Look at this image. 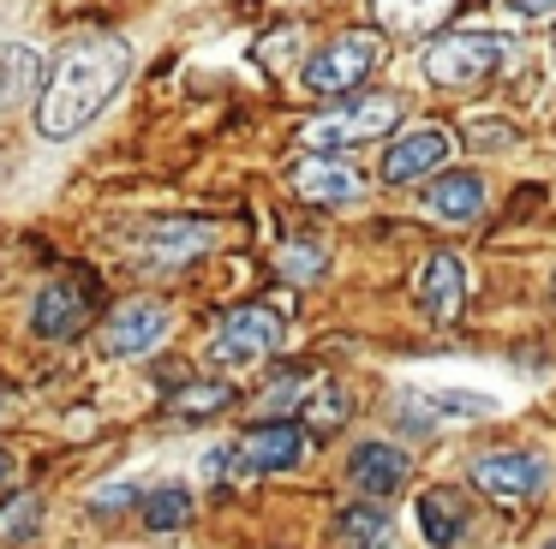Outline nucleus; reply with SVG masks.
Returning <instances> with one entry per match:
<instances>
[{"label": "nucleus", "instance_id": "1", "mask_svg": "<svg viewBox=\"0 0 556 549\" xmlns=\"http://www.w3.org/2000/svg\"><path fill=\"white\" fill-rule=\"evenodd\" d=\"M132 72V48L126 36L114 30H97V36H78V42L61 48V60L49 66L42 78V95H37V131L42 138H78L102 107L114 102V90L126 84Z\"/></svg>", "mask_w": 556, "mask_h": 549}, {"label": "nucleus", "instance_id": "29", "mask_svg": "<svg viewBox=\"0 0 556 549\" xmlns=\"http://www.w3.org/2000/svg\"><path fill=\"white\" fill-rule=\"evenodd\" d=\"M508 7H515L520 18H544V12H556V0H508Z\"/></svg>", "mask_w": 556, "mask_h": 549}, {"label": "nucleus", "instance_id": "6", "mask_svg": "<svg viewBox=\"0 0 556 549\" xmlns=\"http://www.w3.org/2000/svg\"><path fill=\"white\" fill-rule=\"evenodd\" d=\"M305 460V430L288 418L245 430L240 442H228V477H269V472H293Z\"/></svg>", "mask_w": 556, "mask_h": 549}, {"label": "nucleus", "instance_id": "4", "mask_svg": "<svg viewBox=\"0 0 556 549\" xmlns=\"http://www.w3.org/2000/svg\"><path fill=\"white\" fill-rule=\"evenodd\" d=\"M395 119H401L395 95H353L348 107H336V114H324V119L305 126V150L336 155V150H348V143H371V138H383Z\"/></svg>", "mask_w": 556, "mask_h": 549}, {"label": "nucleus", "instance_id": "31", "mask_svg": "<svg viewBox=\"0 0 556 549\" xmlns=\"http://www.w3.org/2000/svg\"><path fill=\"white\" fill-rule=\"evenodd\" d=\"M0 418H7V394H0Z\"/></svg>", "mask_w": 556, "mask_h": 549}, {"label": "nucleus", "instance_id": "23", "mask_svg": "<svg viewBox=\"0 0 556 549\" xmlns=\"http://www.w3.org/2000/svg\"><path fill=\"white\" fill-rule=\"evenodd\" d=\"M425 406H443L448 418H484V412H496L491 394H467V388H437V394H425Z\"/></svg>", "mask_w": 556, "mask_h": 549}, {"label": "nucleus", "instance_id": "12", "mask_svg": "<svg viewBox=\"0 0 556 549\" xmlns=\"http://www.w3.org/2000/svg\"><path fill=\"white\" fill-rule=\"evenodd\" d=\"M443 162H448V131L443 126H413V131H401V138L389 143L383 179L389 186H413V179L437 174Z\"/></svg>", "mask_w": 556, "mask_h": 549}, {"label": "nucleus", "instance_id": "32", "mask_svg": "<svg viewBox=\"0 0 556 549\" xmlns=\"http://www.w3.org/2000/svg\"><path fill=\"white\" fill-rule=\"evenodd\" d=\"M551 298H556V274H551Z\"/></svg>", "mask_w": 556, "mask_h": 549}, {"label": "nucleus", "instance_id": "30", "mask_svg": "<svg viewBox=\"0 0 556 549\" xmlns=\"http://www.w3.org/2000/svg\"><path fill=\"white\" fill-rule=\"evenodd\" d=\"M13 477H18V454H7V448H0V489L13 484Z\"/></svg>", "mask_w": 556, "mask_h": 549}, {"label": "nucleus", "instance_id": "18", "mask_svg": "<svg viewBox=\"0 0 556 549\" xmlns=\"http://www.w3.org/2000/svg\"><path fill=\"white\" fill-rule=\"evenodd\" d=\"M371 7H377V24H383V30L419 36V30H431V24H443L455 0H371Z\"/></svg>", "mask_w": 556, "mask_h": 549}, {"label": "nucleus", "instance_id": "16", "mask_svg": "<svg viewBox=\"0 0 556 549\" xmlns=\"http://www.w3.org/2000/svg\"><path fill=\"white\" fill-rule=\"evenodd\" d=\"M425 203H431L437 221H472L484 209V179L479 174H437Z\"/></svg>", "mask_w": 556, "mask_h": 549}, {"label": "nucleus", "instance_id": "5", "mask_svg": "<svg viewBox=\"0 0 556 549\" xmlns=\"http://www.w3.org/2000/svg\"><path fill=\"white\" fill-rule=\"evenodd\" d=\"M281 341H288L281 310L240 305V310H228V317L216 322V334H210V365H257V358H269Z\"/></svg>", "mask_w": 556, "mask_h": 549}, {"label": "nucleus", "instance_id": "20", "mask_svg": "<svg viewBox=\"0 0 556 549\" xmlns=\"http://www.w3.org/2000/svg\"><path fill=\"white\" fill-rule=\"evenodd\" d=\"M37 90V48H7L0 54V102Z\"/></svg>", "mask_w": 556, "mask_h": 549}, {"label": "nucleus", "instance_id": "27", "mask_svg": "<svg viewBox=\"0 0 556 549\" xmlns=\"http://www.w3.org/2000/svg\"><path fill=\"white\" fill-rule=\"evenodd\" d=\"M90 501H97L102 513H121L126 501H138V489L132 484H97V489H90Z\"/></svg>", "mask_w": 556, "mask_h": 549}, {"label": "nucleus", "instance_id": "7", "mask_svg": "<svg viewBox=\"0 0 556 549\" xmlns=\"http://www.w3.org/2000/svg\"><path fill=\"white\" fill-rule=\"evenodd\" d=\"M472 489H484L491 501L520 508V501L544 496V465L532 460V454H520V448H491V454L472 460Z\"/></svg>", "mask_w": 556, "mask_h": 549}, {"label": "nucleus", "instance_id": "3", "mask_svg": "<svg viewBox=\"0 0 556 549\" xmlns=\"http://www.w3.org/2000/svg\"><path fill=\"white\" fill-rule=\"evenodd\" d=\"M383 66V36L377 30H348L336 36L329 48H317L312 60H305V90L312 95H353L371 72Z\"/></svg>", "mask_w": 556, "mask_h": 549}, {"label": "nucleus", "instance_id": "26", "mask_svg": "<svg viewBox=\"0 0 556 549\" xmlns=\"http://www.w3.org/2000/svg\"><path fill=\"white\" fill-rule=\"evenodd\" d=\"M312 394V376H288V382H276V388L264 394V412H288L293 400H305Z\"/></svg>", "mask_w": 556, "mask_h": 549}, {"label": "nucleus", "instance_id": "25", "mask_svg": "<svg viewBox=\"0 0 556 549\" xmlns=\"http://www.w3.org/2000/svg\"><path fill=\"white\" fill-rule=\"evenodd\" d=\"M341 418H348V394H341L336 382H312V424L317 430H336Z\"/></svg>", "mask_w": 556, "mask_h": 549}, {"label": "nucleus", "instance_id": "17", "mask_svg": "<svg viewBox=\"0 0 556 549\" xmlns=\"http://www.w3.org/2000/svg\"><path fill=\"white\" fill-rule=\"evenodd\" d=\"M383 537H389V508H377V501L336 513V549H377Z\"/></svg>", "mask_w": 556, "mask_h": 549}, {"label": "nucleus", "instance_id": "13", "mask_svg": "<svg viewBox=\"0 0 556 549\" xmlns=\"http://www.w3.org/2000/svg\"><path fill=\"white\" fill-rule=\"evenodd\" d=\"M293 191H300L305 203H353L365 191V174L348 167L341 155H305V162L293 167Z\"/></svg>", "mask_w": 556, "mask_h": 549}, {"label": "nucleus", "instance_id": "24", "mask_svg": "<svg viewBox=\"0 0 556 549\" xmlns=\"http://www.w3.org/2000/svg\"><path fill=\"white\" fill-rule=\"evenodd\" d=\"M276 269L288 274V281H317V274H324V251H317V245H300V239H293V245H281Z\"/></svg>", "mask_w": 556, "mask_h": 549}, {"label": "nucleus", "instance_id": "9", "mask_svg": "<svg viewBox=\"0 0 556 549\" xmlns=\"http://www.w3.org/2000/svg\"><path fill=\"white\" fill-rule=\"evenodd\" d=\"M210 245H216V227L210 221H150L132 251L144 269H180V263L204 257Z\"/></svg>", "mask_w": 556, "mask_h": 549}, {"label": "nucleus", "instance_id": "21", "mask_svg": "<svg viewBox=\"0 0 556 549\" xmlns=\"http://www.w3.org/2000/svg\"><path fill=\"white\" fill-rule=\"evenodd\" d=\"M228 400H233L228 382H192V388L174 394V412H180V418H210V412H222Z\"/></svg>", "mask_w": 556, "mask_h": 549}, {"label": "nucleus", "instance_id": "19", "mask_svg": "<svg viewBox=\"0 0 556 549\" xmlns=\"http://www.w3.org/2000/svg\"><path fill=\"white\" fill-rule=\"evenodd\" d=\"M144 525L150 532H180V525H192V489L180 484H162L144 496Z\"/></svg>", "mask_w": 556, "mask_h": 549}, {"label": "nucleus", "instance_id": "33", "mask_svg": "<svg viewBox=\"0 0 556 549\" xmlns=\"http://www.w3.org/2000/svg\"><path fill=\"white\" fill-rule=\"evenodd\" d=\"M544 549H556V537H551V544H544Z\"/></svg>", "mask_w": 556, "mask_h": 549}, {"label": "nucleus", "instance_id": "2", "mask_svg": "<svg viewBox=\"0 0 556 549\" xmlns=\"http://www.w3.org/2000/svg\"><path fill=\"white\" fill-rule=\"evenodd\" d=\"M515 54L503 30H448L425 48V78L443 84V90H460V84H491L503 72V60Z\"/></svg>", "mask_w": 556, "mask_h": 549}, {"label": "nucleus", "instance_id": "34", "mask_svg": "<svg viewBox=\"0 0 556 549\" xmlns=\"http://www.w3.org/2000/svg\"><path fill=\"white\" fill-rule=\"evenodd\" d=\"M551 54H556V48H551Z\"/></svg>", "mask_w": 556, "mask_h": 549}, {"label": "nucleus", "instance_id": "14", "mask_svg": "<svg viewBox=\"0 0 556 549\" xmlns=\"http://www.w3.org/2000/svg\"><path fill=\"white\" fill-rule=\"evenodd\" d=\"M407 472H413V460L395 448V442H359L353 460H348V477L365 489V496H377V501L395 496V489L407 484Z\"/></svg>", "mask_w": 556, "mask_h": 549}, {"label": "nucleus", "instance_id": "10", "mask_svg": "<svg viewBox=\"0 0 556 549\" xmlns=\"http://www.w3.org/2000/svg\"><path fill=\"white\" fill-rule=\"evenodd\" d=\"M413 293H419V310L431 322H455L460 305H467V263H460L455 251H431V257L419 263Z\"/></svg>", "mask_w": 556, "mask_h": 549}, {"label": "nucleus", "instance_id": "8", "mask_svg": "<svg viewBox=\"0 0 556 549\" xmlns=\"http://www.w3.org/2000/svg\"><path fill=\"white\" fill-rule=\"evenodd\" d=\"M174 329V310L162 305V298H132L126 310H114L109 329H102V353L109 358H138L150 353V346H162Z\"/></svg>", "mask_w": 556, "mask_h": 549}, {"label": "nucleus", "instance_id": "28", "mask_svg": "<svg viewBox=\"0 0 556 549\" xmlns=\"http://www.w3.org/2000/svg\"><path fill=\"white\" fill-rule=\"evenodd\" d=\"M472 143H484V150H508V143H515V131H508V119H479Z\"/></svg>", "mask_w": 556, "mask_h": 549}, {"label": "nucleus", "instance_id": "22", "mask_svg": "<svg viewBox=\"0 0 556 549\" xmlns=\"http://www.w3.org/2000/svg\"><path fill=\"white\" fill-rule=\"evenodd\" d=\"M37 520H42V501H37V496L7 501V508H0V544H13V537H30V532H37Z\"/></svg>", "mask_w": 556, "mask_h": 549}, {"label": "nucleus", "instance_id": "11", "mask_svg": "<svg viewBox=\"0 0 556 549\" xmlns=\"http://www.w3.org/2000/svg\"><path fill=\"white\" fill-rule=\"evenodd\" d=\"M85 322H90V281H78V274L73 281H49L30 305V329L42 341H73Z\"/></svg>", "mask_w": 556, "mask_h": 549}, {"label": "nucleus", "instance_id": "15", "mask_svg": "<svg viewBox=\"0 0 556 549\" xmlns=\"http://www.w3.org/2000/svg\"><path fill=\"white\" fill-rule=\"evenodd\" d=\"M419 532H425V544L431 549H460V537H467V525H472V508H467V496L460 489H425L419 496Z\"/></svg>", "mask_w": 556, "mask_h": 549}]
</instances>
